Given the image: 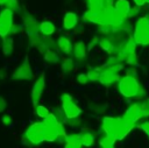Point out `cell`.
Listing matches in <instances>:
<instances>
[{
	"label": "cell",
	"instance_id": "18",
	"mask_svg": "<svg viewBox=\"0 0 149 148\" xmlns=\"http://www.w3.org/2000/svg\"><path fill=\"white\" fill-rule=\"evenodd\" d=\"M81 140H80V133H72L66 136V141L64 143V147L66 148H79L81 147Z\"/></svg>",
	"mask_w": 149,
	"mask_h": 148
},
{
	"label": "cell",
	"instance_id": "25",
	"mask_svg": "<svg viewBox=\"0 0 149 148\" xmlns=\"http://www.w3.org/2000/svg\"><path fill=\"white\" fill-rule=\"evenodd\" d=\"M80 140H81V145L85 147H90L94 143L95 138L91 132H81L80 133Z\"/></svg>",
	"mask_w": 149,
	"mask_h": 148
},
{
	"label": "cell",
	"instance_id": "8",
	"mask_svg": "<svg viewBox=\"0 0 149 148\" xmlns=\"http://www.w3.org/2000/svg\"><path fill=\"white\" fill-rule=\"evenodd\" d=\"M119 121H120L119 117L118 118H115V117H104L102 121H101V128H102L104 133L107 134V135L113 136L114 139H116V131H118Z\"/></svg>",
	"mask_w": 149,
	"mask_h": 148
},
{
	"label": "cell",
	"instance_id": "40",
	"mask_svg": "<svg viewBox=\"0 0 149 148\" xmlns=\"http://www.w3.org/2000/svg\"><path fill=\"white\" fill-rule=\"evenodd\" d=\"M146 1H147V3H149V0H146Z\"/></svg>",
	"mask_w": 149,
	"mask_h": 148
},
{
	"label": "cell",
	"instance_id": "27",
	"mask_svg": "<svg viewBox=\"0 0 149 148\" xmlns=\"http://www.w3.org/2000/svg\"><path fill=\"white\" fill-rule=\"evenodd\" d=\"M43 122H44V125L45 126H50V127H55L58 122H59V120L56 118V115L54 114V113H49L47 117H44L43 119Z\"/></svg>",
	"mask_w": 149,
	"mask_h": 148
},
{
	"label": "cell",
	"instance_id": "30",
	"mask_svg": "<svg viewBox=\"0 0 149 148\" xmlns=\"http://www.w3.org/2000/svg\"><path fill=\"white\" fill-rule=\"evenodd\" d=\"M73 70V61L71 58H65L62 62V71L64 73H70Z\"/></svg>",
	"mask_w": 149,
	"mask_h": 148
},
{
	"label": "cell",
	"instance_id": "13",
	"mask_svg": "<svg viewBox=\"0 0 149 148\" xmlns=\"http://www.w3.org/2000/svg\"><path fill=\"white\" fill-rule=\"evenodd\" d=\"M86 52H87V48H86V44L84 43V41H77L73 45L74 59L78 62H84L86 59Z\"/></svg>",
	"mask_w": 149,
	"mask_h": 148
},
{
	"label": "cell",
	"instance_id": "32",
	"mask_svg": "<svg viewBox=\"0 0 149 148\" xmlns=\"http://www.w3.org/2000/svg\"><path fill=\"white\" fill-rule=\"evenodd\" d=\"M76 80H77V83H78V84H80V85H86V84L90 82L87 73H84V72H80V73H78V75H77V78H76Z\"/></svg>",
	"mask_w": 149,
	"mask_h": 148
},
{
	"label": "cell",
	"instance_id": "6",
	"mask_svg": "<svg viewBox=\"0 0 149 148\" xmlns=\"http://www.w3.org/2000/svg\"><path fill=\"white\" fill-rule=\"evenodd\" d=\"M13 17H14V12L6 7L0 12V36L6 37L10 34V28L13 26Z\"/></svg>",
	"mask_w": 149,
	"mask_h": 148
},
{
	"label": "cell",
	"instance_id": "23",
	"mask_svg": "<svg viewBox=\"0 0 149 148\" xmlns=\"http://www.w3.org/2000/svg\"><path fill=\"white\" fill-rule=\"evenodd\" d=\"M57 136H58V134H57V131H56V126L55 127L45 126V131H44L45 142H56Z\"/></svg>",
	"mask_w": 149,
	"mask_h": 148
},
{
	"label": "cell",
	"instance_id": "36",
	"mask_svg": "<svg viewBox=\"0 0 149 148\" xmlns=\"http://www.w3.org/2000/svg\"><path fill=\"white\" fill-rule=\"evenodd\" d=\"M139 7V6H137ZM137 7H134V8H130V10H129V14H128V16H134V15H136L137 13H139V8Z\"/></svg>",
	"mask_w": 149,
	"mask_h": 148
},
{
	"label": "cell",
	"instance_id": "28",
	"mask_svg": "<svg viewBox=\"0 0 149 148\" xmlns=\"http://www.w3.org/2000/svg\"><path fill=\"white\" fill-rule=\"evenodd\" d=\"M100 72H101V69L92 68V69H88V71L86 73L88 76L90 82H98L99 78H100Z\"/></svg>",
	"mask_w": 149,
	"mask_h": 148
},
{
	"label": "cell",
	"instance_id": "17",
	"mask_svg": "<svg viewBox=\"0 0 149 148\" xmlns=\"http://www.w3.org/2000/svg\"><path fill=\"white\" fill-rule=\"evenodd\" d=\"M83 19L87 22L97 23L100 24L101 21V10H94V9H88L83 14Z\"/></svg>",
	"mask_w": 149,
	"mask_h": 148
},
{
	"label": "cell",
	"instance_id": "10",
	"mask_svg": "<svg viewBox=\"0 0 149 148\" xmlns=\"http://www.w3.org/2000/svg\"><path fill=\"white\" fill-rule=\"evenodd\" d=\"M44 87H45V76H44V73H41L37 77V79L35 80V83H34V85L31 87L30 97H31V101H33L34 106H36L37 103L40 101L41 96H42V93L44 91Z\"/></svg>",
	"mask_w": 149,
	"mask_h": 148
},
{
	"label": "cell",
	"instance_id": "1",
	"mask_svg": "<svg viewBox=\"0 0 149 148\" xmlns=\"http://www.w3.org/2000/svg\"><path fill=\"white\" fill-rule=\"evenodd\" d=\"M118 90L121 96L126 98H132V97H139L146 94V91L142 89L135 76L126 75L121 77L118 82Z\"/></svg>",
	"mask_w": 149,
	"mask_h": 148
},
{
	"label": "cell",
	"instance_id": "5",
	"mask_svg": "<svg viewBox=\"0 0 149 148\" xmlns=\"http://www.w3.org/2000/svg\"><path fill=\"white\" fill-rule=\"evenodd\" d=\"M61 104L62 108L66 115L68 119H73V118H79L80 114L83 113L81 108L73 101V98L69 93H63L61 96Z\"/></svg>",
	"mask_w": 149,
	"mask_h": 148
},
{
	"label": "cell",
	"instance_id": "11",
	"mask_svg": "<svg viewBox=\"0 0 149 148\" xmlns=\"http://www.w3.org/2000/svg\"><path fill=\"white\" fill-rule=\"evenodd\" d=\"M135 127V122L121 117L120 121H119V126H118V131H116V140L120 141L122 139H125L130 132L132 129Z\"/></svg>",
	"mask_w": 149,
	"mask_h": 148
},
{
	"label": "cell",
	"instance_id": "33",
	"mask_svg": "<svg viewBox=\"0 0 149 148\" xmlns=\"http://www.w3.org/2000/svg\"><path fill=\"white\" fill-rule=\"evenodd\" d=\"M125 62L127 64H129V65H136L137 64V56H136V54L135 52H132V54L127 55Z\"/></svg>",
	"mask_w": 149,
	"mask_h": 148
},
{
	"label": "cell",
	"instance_id": "35",
	"mask_svg": "<svg viewBox=\"0 0 149 148\" xmlns=\"http://www.w3.org/2000/svg\"><path fill=\"white\" fill-rule=\"evenodd\" d=\"M140 127H141V129L149 136V121H144V122H142Z\"/></svg>",
	"mask_w": 149,
	"mask_h": 148
},
{
	"label": "cell",
	"instance_id": "4",
	"mask_svg": "<svg viewBox=\"0 0 149 148\" xmlns=\"http://www.w3.org/2000/svg\"><path fill=\"white\" fill-rule=\"evenodd\" d=\"M23 24H24V29H26V33L28 35V38L30 41V43L33 45H37L41 37H40V24H37L35 17H33L30 14H24L23 15Z\"/></svg>",
	"mask_w": 149,
	"mask_h": 148
},
{
	"label": "cell",
	"instance_id": "29",
	"mask_svg": "<svg viewBox=\"0 0 149 148\" xmlns=\"http://www.w3.org/2000/svg\"><path fill=\"white\" fill-rule=\"evenodd\" d=\"M99 47L104 50V51H113V43L111 42V40H108V38H106V37H104V38H100L99 40Z\"/></svg>",
	"mask_w": 149,
	"mask_h": 148
},
{
	"label": "cell",
	"instance_id": "9",
	"mask_svg": "<svg viewBox=\"0 0 149 148\" xmlns=\"http://www.w3.org/2000/svg\"><path fill=\"white\" fill-rule=\"evenodd\" d=\"M121 77L119 76V72L113 70V69H109V68H106L104 66V69L101 68V72H100V78H99V82L104 85V86H111L112 84H115L119 82Z\"/></svg>",
	"mask_w": 149,
	"mask_h": 148
},
{
	"label": "cell",
	"instance_id": "21",
	"mask_svg": "<svg viewBox=\"0 0 149 148\" xmlns=\"http://www.w3.org/2000/svg\"><path fill=\"white\" fill-rule=\"evenodd\" d=\"M37 48H38V50L43 54L44 51H47V50H49V49H54V47H55V42L50 38V37H42L41 40H40V42H38V44L36 45Z\"/></svg>",
	"mask_w": 149,
	"mask_h": 148
},
{
	"label": "cell",
	"instance_id": "14",
	"mask_svg": "<svg viewBox=\"0 0 149 148\" xmlns=\"http://www.w3.org/2000/svg\"><path fill=\"white\" fill-rule=\"evenodd\" d=\"M78 24V15L73 12H68L63 16V28L65 30H72Z\"/></svg>",
	"mask_w": 149,
	"mask_h": 148
},
{
	"label": "cell",
	"instance_id": "38",
	"mask_svg": "<svg viewBox=\"0 0 149 148\" xmlns=\"http://www.w3.org/2000/svg\"><path fill=\"white\" fill-rule=\"evenodd\" d=\"M133 1H134V2H135V5H136V6H139V7H140V6H143L144 3H147V1H146V0H133Z\"/></svg>",
	"mask_w": 149,
	"mask_h": 148
},
{
	"label": "cell",
	"instance_id": "15",
	"mask_svg": "<svg viewBox=\"0 0 149 148\" xmlns=\"http://www.w3.org/2000/svg\"><path fill=\"white\" fill-rule=\"evenodd\" d=\"M57 47H58V49H59L63 54H65V55H69V54L73 50L72 42L70 41V38H69L68 36H64V35H62V36H59V37L57 38Z\"/></svg>",
	"mask_w": 149,
	"mask_h": 148
},
{
	"label": "cell",
	"instance_id": "39",
	"mask_svg": "<svg viewBox=\"0 0 149 148\" xmlns=\"http://www.w3.org/2000/svg\"><path fill=\"white\" fill-rule=\"evenodd\" d=\"M10 1H13V0H0V6H5V7H7V6L9 5Z\"/></svg>",
	"mask_w": 149,
	"mask_h": 148
},
{
	"label": "cell",
	"instance_id": "3",
	"mask_svg": "<svg viewBox=\"0 0 149 148\" xmlns=\"http://www.w3.org/2000/svg\"><path fill=\"white\" fill-rule=\"evenodd\" d=\"M44 131H45V125L42 121H35L33 122L30 126H28V128L26 129V132L23 133L31 145H41L42 142H45V138H44Z\"/></svg>",
	"mask_w": 149,
	"mask_h": 148
},
{
	"label": "cell",
	"instance_id": "37",
	"mask_svg": "<svg viewBox=\"0 0 149 148\" xmlns=\"http://www.w3.org/2000/svg\"><path fill=\"white\" fill-rule=\"evenodd\" d=\"M5 108H6V100L2 97H0V112H2Z\"/></svg>",
	"mask_w": 149,
	"mask_h": 148
},
{
	"label": "cell",
	"instance_id": "26",
	"mask_svg": "<svg viewBox=\"0 0 149 148\" xmlns=\"http://www.w3.org/2000/svg\"><path fill=\"white\" fill-rule=\"evenodd\" d=\"M116 142V139H114L113 136L111 135H107L105 134V136H102L100 140H99V145L104 148H112Z\"/></svg>",
	"mask_w": 149,
	"mask_h": 148
},
{
	"label": "cell",
	"instance_id": "12",
	"mask_svg": "<svg viewBox=\"0 0 149 148\" xmlns=\"http://www.w3.org/2000/svg\"><path fill=\"white\" fill-rule=\"evenodd\" d=\"M143 115H142V111H141V105L140 103H134L132 104L125 112L123 114V118L133 121V122H136L139 119H141Z\"/></svg>",
	"mask_w": 149,
	"mask_h": 148
},
{
	"label": "cell",
	"instance_id": "20",
	"mask_svg": "<svg viewBox=\"0 0 149 148\" xmlns=\"http://www.w3.org/2000/svg\"><path fill=\"white\" fill-rule=\"evenodd\" d=\"M38 27H40V33L44 36H50L56 31V27L51 21H42Z\"/></svg>",
	"mask_w": 149,
	"mask_h": 148
},
{
	"label": "cell",
	"instance_id": "24",
	"mask_svg": "<svg viewBox=\"0 0 149 148\" xmlns=\"http://www.w3.org/2000/svg\"><path fill=\"white\" fill-rule=\"evenodd\" d=\"M43 55H44V61L48 62V63L56 64V63L59 62V55H58L54 49H49V50L44 51Z\"/></svg>",
	"mask_w": 149,
	"mask_h": 148
},
{
	"label": "cell",
	"instance_id": "34",
	"mask_svg": "<svg viewBox=\"0 0 149 148\" xmlns=\"http://www.w3.org/2000/svg\"><path fill=\"white\" fill-rule=\"evenodd\" d=\"M1 122L5 125V126H10L12 122H13V119L9 114H3L2 118H1Z\"/></svg>",
	"mask_w": 149,
	"mask_h": 148
},
{
	"label": "cell",
	"instance_id": "16",
	"mask_svg": "<svg viewBox=\"0 0 149 148\" xmlns=\"http://www.w3.org/2000/svg\"><path fill=\"white\" fill-rule=\"evenodd\" d=\"M113 7H114L115 12L125 19L128 16L129 10H130V5H129L128 0H116L115 3L113 5Z\"/></svg>",
	"mask_w": 149,
	"mask_h": 148
},
{
	"label": "cell",
	"instance_id": "2",
	"mask_svg": "<svg viewBox=\"0 0 149 148\" xmlns=\"http://www.w3.org/2000/svg\"><path fill=\"white\" fill-rule=\"evenodd\" d=\"M133 38L140 45H149V17L142 16L140 17L134 28Z\"/></svg>",
	"mask_w": 149,
	"mask_h": 148
},
{
	"label": "cell",
	"instance_id": "22",
	"mask_svg": "<svg viewBox=\"0 0 149 148\" xmlns=\"http://www.w3.org/2000/svg\"><path fill=\"white\" fill-rule=\"evenodd\" d=\"M13 49H14V40H13V37H10V36L3 37V41H2V52L6 56H9L13 52Z\"/></svg>",
	"mask_w": 149,
	"mask_h": 148
},
{
	"label": "cell",
	"instance_id": "31",
	"mask_svg": "<svg viewBox=\"0 0 149 148\" xmlns=\"http://www.w3.org/2000/svg\"><path fill=\"white\" fill-rule=\"evenodd\" d=\"M50 112H49V108H47L45 106H43V105H36L35 106V114L37 115V117H40V118H44V117H47L48 114H49Z\"/></svg>",
	"mask_w": 149,
	"mask_h": 148
},
{
	"label": "cell",
	"instance_id": "7",
	"mask_svg": "<svg viewBox=\"0 0 149 148\" xmlns=\"http://www.w3.org/2000/svg\"><path fill=\"white\" fill-rule=\"evenodd\" d=\"M33 76H34V73H33V69H31L28 57H26L24 61L13 72V78L16 80H30L33 78Z\"/></svg>",
	"mask_w": 149,
	"mask_h": 148
},
{
	"label": "cell",
	"instance_id": "19",
	"mask_svg": "<svg viewBox=\"0 0 149 148\" xmlns=\"http://www.w3.org/2000/svg\"><path fill=\"white\" fill-rule=\"evenodd\" d=\"M106 68H109V69H113L115 71H120L122 68H123V59H121L119 56H113V57H109L108 61L106 62L105 64Z\"/></svg>",
	"mask_w": 149,
	"mask_h": 148
}]
</instances>
